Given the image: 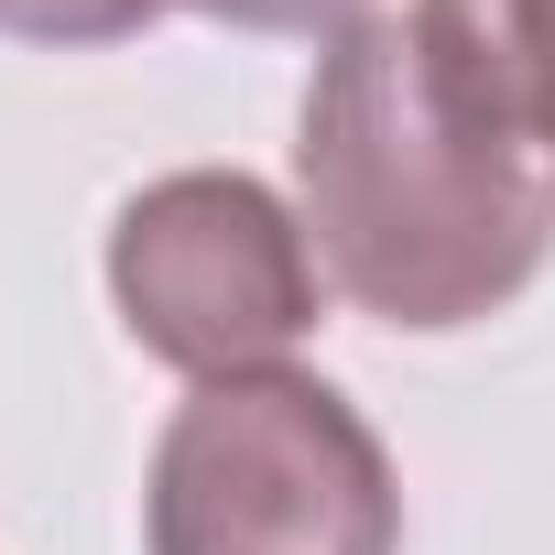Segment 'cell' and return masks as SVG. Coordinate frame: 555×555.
Masks as SVG:
<instances>
[{
    "mask_svg": "<svg viewBox=\"0 0 555 555\" xmlns=\"http://www.w3.org/2000/svg\"><path fill=\"white\" fill-rule=\"evenodd\" d=\"M295 218L327 284L414 338L501 317L555 250V175L457 55V34L403 0L327 34L295 120Z\"/></svg>",
    "mask_w": 555,
    "mask_h": 555,
    "instance_id": "6da1fadb",
    "label": "cell"
},
{
    "mask_svg": "<svg viewBox=\"0 0 555 555\" xmlns=\"http://www.w3.org/2000/svg\"><path fill=\"white\" fill-rule=\"evenodd\" d=\"M153 555H403V479L317 371L196 382L142 479Z\"/></svg>",
    "mask_w": 555,
    "mask_h": 555,
    "instance_id": "7a4b0ae2",
    "label": "cell"
},
{
    "mask_svg": "<svg viewBox=\"0 0 555 555\" xmlns=\"http://www.w3.org/2000/svg\"><path fill=\"white\" fill-rule=\"evenodd\" d=\"M109 306L131 349H153L164 371L240 382V371H284V349L317 327L327 261L261 175L185 164L109 218Z\"/></svg>",
    "mask_w": 555,
    "mask_h": 555,
    "instance_id": "3957f363",
    "label": "cell"
},
{
    "mask_svg": "<svg viewBox=\"0 0 555 555\" xmlns=\"http://www.w3.org/2000/svg\"><path fill=\"white\" fill-rule=\"evenodd\" d=\"M425 12L457 34V55L490 77V99L555 175V0H425Z\"/></svg>",
    "mask_w": 555,
    "mask_h": 555,
    "instance_id": "277c9868",
    "label": "cell"
},
{
    "mask_svg": "<svg viewBox=\"0 0 555 555\" xmlns=\"http://www.w3.org/2000/svg\"><path fill=\"white\" fill-rule=\"evenodd\" d=\"M164 12H196V0H0V34H23V44H131Z\"/></svg>",
    "mask_w": 555,
    "mask_h": 555,
    "instance_id": "5b68a950",
    "label": "cell"
},
{
    "mask_svg": "<svg viewBox=\"0 0 555 555\" xmlns=\"http://www.w3.org/2000/svg\"><path fill=\"white\" fill-rule=\"evenodd\" d=\"M196 12L229 34H349L371 0H196Z\"/></svg>",
    "mask_w": 555,
    "mask_h": 555,
    "instance_id": "8992f818",
    "label": "cell"
}]
</instances>
